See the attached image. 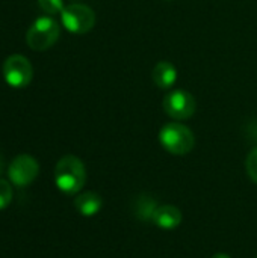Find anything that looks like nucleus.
<instances>
[{"label":"nucleus","instance_id":"f257e3e1","mask_svg":"<svg viewBox=\"0 0 257 258\" xmlns=\"http://www.w3.org/2000/svg\"><path fill=\"white\" fill-rule=\"evenodd\" d=\"M55 183L58 189L67 195L79 194L86 183V169L83 162L71 154L59 159L55 168Z\"/></svg>","mask_w":257,"mask_h":258},{"label":"nucleus","instance_id":"f03ea898","mask_svg":"<svg viewBox=\"0 0 257 258\" xmlns=\"http://www.w3.org/2000/svg\"><path fill=\"white\" fill-rule=\"evenodd\" d=\"M159 142L170 154L185 156L195 145L194 133L180 122H168L159 132Z\"/></svg>","mask_w":257,"mask_h":258},{"label":"nucleus","instance_id":"7ed1b4c3","mask_svg":"<svg viewBox=\"0 0 257 258\" xmlns=\"http://www.w3.org/2000/svg\"><path fill=\"white\" fill-rule=\"evenodd\" d=\"M59 33L61 27L58 21H55L50 17H41L29 27L26 33V41L32 50L44 51L58 41Z\"/></svg>","mask_w":257,"mask_h":258},{"label":"nucleus","instance_id":"20e7f679","mask_svg":"<svg viewBox=\"0 0 257 258\" xmlns=\"http://www.w3.org/2000/svg\"><path fill=\"white\" fill-rule=\"evenodd\" d=\"M64 27L76 35L89 32L95 24L94 11L83 3H70L61 12Z\"/></svg>","mask_w":257,"mask_h":258},{"label":"nucleus","instance_id":"39448f33","mask_svg":"<svg viewBox=\"0 0 257 258\" xmlns=\"http://www.w3.org/2000/svg\"><path fill=\"white\" fill-rule=\"evenodd\" d=\"M162 106H164L165 113L170 118L183 121V119L191 118L195 113L197 101L191 92L183 91V89H176L165 95Z\"/></svg>","mask_w":257,"mask_h":258},{"label":"nucleus","instance_id":"423d86ee","mask_svg":"<svg viewBox=\"0 0 257 258\" xmlns=\"http://www.w3.org/2000/svg\"><path fill=\"white\" fill-rule=\"evenodd\" d=\"M3 77L9 86L24 88L33 77L32 63L23 54H11L3 63Z\"/></svg>","mask_w":257,"mask_h":258},{"label":"nucleus","instance_id":"0eeeda50","mask_svg":"<svg viewBox=\"0 0 257 258\" xmlns=\"http://www.w3.org/2000/svg\"><path fill=\"white\" fill-rule=\"evenodd\" d=\"M38 172H39V165L36 159L29 154L17 156L8 168L9 180L17 187L29 186L38 177Z\"/></svg>","mask_w":257,"mask_h":258},{"label":"nucleus","instance_id":"6e6552de","mask_svg":"<svg viewBox=\"0 0 257 258\" xmlns=\"http://www.w3.org/2000/svg\"><path fill=\"white\" fill-rule=\"evenodd\" d=\"M182 212L174 206H158L153 213V224L162 230H174L182 224Z\"/></svg>","mask_w":257,"mask_h":258},{"label":"nucleus","instance_id":"1a4fd4ad","mask_svg":"<svg viewBox=\"0 0 257 258\" xmlns=\"http://www.w3.org/2000/svg\"><path fill=\"white\" fill-rule=\"evenodd\" d=\"M151 77L156 86H159L161 89H170L177 82V70L171 62L161 60L155 65Z\"/></svg>","mask_w":257,"mask_h":258},{"label":"nucleus","instance_id":"9d476101","mask_svg":"<svg viewBox=\"0 0 257 258\" xmlns=\"http://www.w3.org/2000/svg\"><path fill=\"white\" fill-rule=\"evenodd\" d=\"M103 200L98 194L95 192H83L76 197L74 200V207L82 216H94L101 210Z\"/></svg>","mask_w":257,"mask_h":258},{"label":"nucleus","instance_id":"9b49d317","mask_svg":"<svg viewBox=\"0 0 257 258\" xmlns=\"http://www.w3.org/2000/svg\"><path fill=\"white\" fill-rule=\"evenodd\" d=\"M158 209L156 206V201L151 200L150 197H142L136 201V207H135V213L138 218L141 219H151L153 218V213L155 210Z\"/></svg>","mask_w":257,"mask_h":258},{"label":"nucleus","instance_id":"f8f14e48","mask_svg":"<svg viewBox=\"0 0 257 258\" xmlns=\"http://www.w3.org/2000/svg\"><path fill=\"white\" fill-rule=\"evenodd\" d=\"M38 5L45 14H50V15L59 14L65 8L64 0H38Z\"/></svg>","mask_w":257,"mask_h":258},{"label":"nucleus","instance_id":"ddd939ff","mask_svg":"<svg viewBox=\"0 0 257 258\" xmlns=\"http://www.w3.org/2000/svg\"><path fill=\"white\" fill-rule=\"evenodd\" d=\"M12 201V187L6 180H0V210L6 209Z\"/></svg>","mask_w":257,"mask_h":258},{"label":"nucleus","instance_id":"4468645a","mask_svg":"<svg viewBox=\"0 0 257 258\" xmlns=\"http://www.w3.org/2000/svg\"><path fill=\"white\" fill-rule=\"evenodd\" d=\"M245 168H247V172L250 175V178L257 184V147L253 148L247 157V162H245Z\"/></svg>","mask_w":257,"mask_h":258},{"label":"nucleus","instance_id":"2eb2a0df","mask_svg":"<svg viewBox=\"0 0 257 258\" xmlns=\"http://www.w3.org/2000/svg\"><path fill=\"white\" fill-rule=\"evenodd\" d=\"M212 258H230L227 254H215Z\"/></svg>","mask_w":257,"mask_h":258},{"label":"nucleus","instance_id":"dca6fc26","mask_svg":"<svg viewBox=\"0 0 257 258\" xmlns=\"http://www.w3.org/2000/svg\"><path fill=\"white\" fill-rule=\"evenodd\" d=\"M2 171H3V162H2V157H0V174H2Z\"/></svg>","mask_w":257,"mask_h":258},{"label":"nucleus","instance_id":"f3484780","mask_svg":"<svg viewBox=\"0 0 257 258\" xmlns=\"http://www.w3.org/2000/svg\"><path fill=\"white\" fill-rule=\"evenodd\" d=\"M70 2H73V3H77V0H70Z\"/></svg>","mask_w":257,"mask_h":258},{"label":"nucleus","instance_id":"a211bd4d","mask_svg":"<svg viewBox=\"0 0 257 258\" xmlns=\"http://www.w3.org/2000/svg\"><path fill=\"white\" fill-rule=\"evenodd\" d=\"M165 2H170V0H165Z\"/></svg>","mask_w":257,"mask_h":258},{"label":"nucleus","instance_id":"6ab92c4d","mask_svg":"<svg viewBox=\"0 0 257 258\" xmlns=\"http://www.w3.org/2000/svg\"><path fill=\"white\" fill-rule=\"evenodd\" d=\"M256 258H257V255H256Z\"/></svg>","mask_w":257,"mask_h":258}]
</instances>
